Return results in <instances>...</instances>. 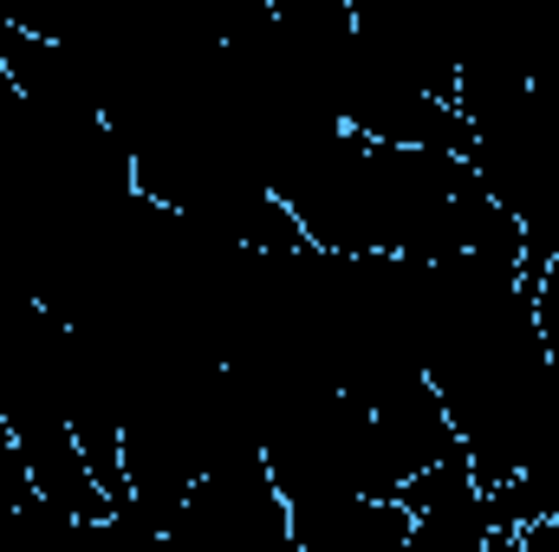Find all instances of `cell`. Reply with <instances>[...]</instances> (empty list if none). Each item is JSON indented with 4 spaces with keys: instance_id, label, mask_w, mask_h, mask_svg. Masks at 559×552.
I'll use <instances>...</instances> for the list:
<instances>
[{
    "instance_id": "1",
    "label": "cell",
    "mask_w": 559,
    "mask_h": 552,
    "mask_svg": "<svg viewBox=\"0 0 559 552\" xmlns=\"http://www.w3.org/2000/svg\"><path fill=\"white\" fill-rule=\"evenodd\" d=\"M274 195L293 208L319 254L352 261H449L501 254L521 261L514 215L488 195L462 149L442 143H378L352 124H332L274 176Z\"/></svg>"
},
{
    "instance_id": "2",
    "label": "cell",
    "mask_w": 559,
    "mask_h": 552,
    "mask_svg": "<svg viewBox=\"0 0 559 552\" xmlns=\"http://www.w3.org/2000/svg\"><path fill=\"white\" fill-rule=\"evenodd\" d=\"M468 169L488 182V195L521 228V279L540 286L559 248V39L534 46L527 79L468 118Z\"/></svg>"
},
{
    "instance_id": "3",
    "label": "cell",
    "mask_w": 559,
    "mask_h": 552,
    "mask_svg": "<svg viewBox=\"0 0 559 552\" xmlns=\"http://www.w3.org/2000/svg\"><path fill=\"white\" fill-rule=\"evenodd\" d=\"M169 540L209 552H293V514L280 494L274 468L261 455V442H235L222 448L182 494Z\"/></svg>"
},
{
    "instance_id": "4",
    "label": "cell",
    "mask_w": 559,
    "mask_h": 552,
    "mask_svg": "<svg viewBox=\"0 0 559 552\" xmlns=\"http://www.w3.org/2000/svg\"><path fill=\"white\" fill-rule=\"evenodd\" d=\"M411 507V552H501L488 527V494L468 468V455H449L436 468H417L391 488Z\"/></svg>"
},
{
    "instance_id": "5",
    "label": "cell",
    "mask_w": 559,
    "mask_h": 552,
    "mask_svg": "<svg viewBox=\"0 0 559 552\" xmlns=\"http://www.w3.org/2000/svg\"><path fill=\"white\" fill-rule=\"evenodd\" d=\"M521 552H559V507H554V520H540V527L521 540Z\"/></svg>"
},
{
    "instance_id": "6",
    "label": "cell",
    "mask_w": 559,
    "mask_h": 552,
    "mask_svg": "<svg viewBox=\"0 0 559 552\" xmlns=\"http://www.w3.org/2000/svg\"><path fill=\"white\" fill-rule=\"evenodd\" d=\"M0 137H7V111H0Z\"/></svg>"
},
{
    "instance_id": "7",
    "label": "cell",
    "mask_w": 559,
    "mask_h": 552,
    "mask_svg": "<svg viewBox=\"0 0 559 552\" xmlns=\"http://www.w3.org/2000/svg\"><path fill=\"white\" fill-rule=\"evenodd\" d=\"M0 7H7V0H0Z\"/></svg>"
}]
</instances>
